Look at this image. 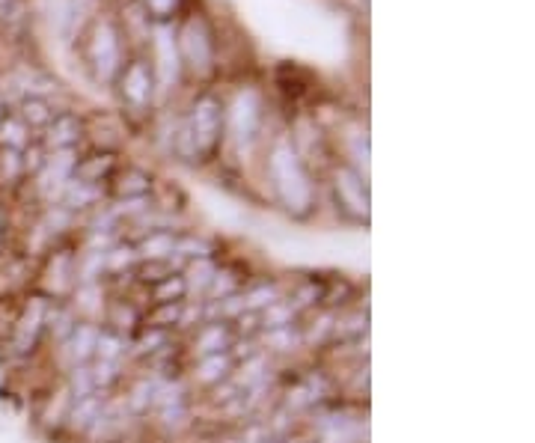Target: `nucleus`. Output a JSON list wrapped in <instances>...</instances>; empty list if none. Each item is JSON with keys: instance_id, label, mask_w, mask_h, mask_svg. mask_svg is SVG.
<instances>
[{"instance_id": "1", "label": "nucleus", "mask_w": 535, "mask_h": 443, "mask_svg": "<svg viewBox=\"0 0 535 443\" xmlns=\"http://www.w3.org/2000/svg\"><path fill=\"white\" fill-rule=\"evenodd\" d=\"M48 301L45 298H33L30 301V307H27V313L18 319V328H15V351L18 354H27V351H33V345H36V336L42 331V325H48Z\"/></svg>"}, {"instance_id": "2", "label": "nucleus", "mask_w": 535, "mask_h": 443, "mask_svg": "<svg viewBox=\"0 0 535 443\" xmlns=\"http://www.w3.org/2000/svg\"><path fill=\"white\" fill-rule=\"evenodd\" d=\"M226 345H229V331H226L220 322H214V325H209V328H203L200 336H197V342H194V348H197L203 357H209V354H220Z\"/></svg>"}, {"instance_id": "3", "label": "nucleus", "mask_w": 535, "mask_h": 443, "mask_svg": "<svg viewBox=\"0 0 535 443\" xmlns=\"http://www.w3.org/2000/svg\"><path fill=\"white\" fill-rule=\"evenodd\" d=\"M229 375V357H223V354H209V357H203L200 360V369H197V378L200 381H223Z\"/></svg>"}, {"instance_id": "4", "label": "nucleus", "mask_w": 535, "mask_h": 443, "mask_svg": "<svg viewBox=\"0 0 535 443\" xmlns=\"http://www.w3.org/2000/svg\"><path fill=\"white\" fill-rule=\"evenodd\" d=\"M185 292H188V286H185V280H182V277H176V274H170L167 280L155 283V301H158V304H173V301H182V298H185Z\"/></svg>"}, {"instance_id": "5", "label": "nucleus", "mask_w": 535, "mask_h": 443, "mask_svg": "<svg viewBox=\"0 0 535 443\" xmlns=\"http://www.w3.org/2000/svg\"><path fill=\"white\" fill-rule=\"evenodd\" d=\"M277 301H280L277 286H274V283H262V286H256L253 292H247L244 307H247V310H268V307L277 304Z\"/></svg>"}, {"instance_id": "6", "label": "nucleus", "mask_w": 535, "mask_h": 443, "mask_svg": "<svg viewBox=\"0 0 535 443\" xmlns=\"http://www.w3.org/2000/svg\"><path fill=\"white\" fill-rule=\"evenodd\" d=\"M96 339H99V331L96 328H75L72 331V354L78 357V360H84V357H90L93 351H96Z\"/></svg>"}, {"instance_id": "7", "label": "nucleus", "mask_w": 535, "mask_h": 443, "mask_svg": "<svg viewBox=\"0 0 535 443\" xmlns=\"http://www.w3.org/2000/svg\"><path fill=\"white\" fill-rule=\"evenodd\" d=\"M152 328H161L167 331L170 325H179L182 322V301H173V304H158V310L149 316Z\"/></svg>"}, {"instance_id": "8", "label": "nucleus", "mask_w": 535, "mask_h": 443, "mask_svg": "<svg viewBox=\"0 0 535 443\" xmlns=\"http://www.w3.org/2000/svg\"><path fill=\"white\" fill-rule=\"evenodd\" d=\"M292 319H295V307L277 301V304H271L268 313H265V328H271V331H274V328H289Z\"/></svg>"}, {"instance_id": "9", "label": "nucleus", "mask_w": 535, "mask_h": 443, "mask_svg": "<svg viewBox=\"0 0 535 443\" xmlns=\"http://www.w3.org/2000/svg\"><path fill=\"white\" fill-rule=\"evenodd\" d=\"M122 351H125V342L116 336V333H99V339H96V354L102 357V360H119L122 357Z\"/></svg>"}, {"instance_id": "10", "label": "nucleus", "mask_w": 535, "mask_h": 443, "mask_svg": "<svg viewBox=\"0 0 535 443\" xmlns=\"http://www.w3.org/2000/svg\"><path fill=\"white\" fill-rule=\"evenodd\" d=\"M173 238L170 235H155V238H149L146 244H143V256L149 259V262H155V259H164L167 253H173Z\"/></svg>"}, {"instance_id": "11", "label": "nucleus", "mask_w": 535, "mask_h": 443, "mask_svg": "<svg viewBox=\"0 0 535 443\" xmlns=\"http://www.w3.org/2000/svg\"><path fill=\"white\" fill-rule=\"evenodd\" d=\"M319 301H324V286H319V283H307V286H301V292L295 295V310L298 307H310V304H319Z\"/></svg>"}, {"instance_id": "12", "label": "nucleus", "mask_w": 535, "mask_h": 443, "mask_svg": "<svg viewBox=\"0 0 535 443\" xmlns=\"http://www.w3.org/2000/svg\"><path fill=\"white\" fill-rule=\"evenodd\" d=\"M176 250L185 253V256H194V259H206V256L212 253V247H209L206 241H200V238H182V241L176 244Z\"/></svg>"}, {"instance_id": "13", "label": "nucleus", "mask_w": 535, "mask_h": 443, "mask_svg": "<svg viewBox=\"0 0 535 443\" xmlns=\"http://www.w3.org/2000/svg\"><path fill=\"white\" fill-rule=\"evenodd\" d=\"M140 274H143V277H140L143 283H161V280L170 277V265H167L164 259H155V262H149Z\"/></svg>"}, {"instance_id": "14", "label": "nucleus", "mask_w": 535, "mask_h": 443, "mask_svg": "<svg viewBox=\"0 0 535 443\" xmlns=\"http://www.w3.org/2000/svg\"><path fill=\"white\" fill-rule=\"evenodd\" d=\"M90 375H93V384H96V387H107V384L116 381V363H113V360H102L96 369H90Z\"/></svg>"}, {"instance_id": "15", "label": "nucleus", "mask_w": 535, "mask_h": 443, "mask_svg": "<svg viewBox=\"0 0 535 443\" xmlns=\"http://www.w3.org/2000/svg\"><path fill=\"white\" fill-rule=\"evenodd\" d=\"M214 268L209 262H200L194 271H191V280H185V286H197V289H206V286H212V277Z\"/></svg>"}, {"instance_id": "16", "label": "nucleus", "mask_w": 535, "mask_h": 443, "mask_svg": "<svg viewBox=\"0 0 535 443\" xmlns=\"http://www.w3.org/2000/svg\"><path fill=\"white\" fill-rule=\"evenodd\" d=\"M336 333H342V336H363V333H366V316H354V319H348L342 328H336Z\"/></svg>"}]
</instances>
